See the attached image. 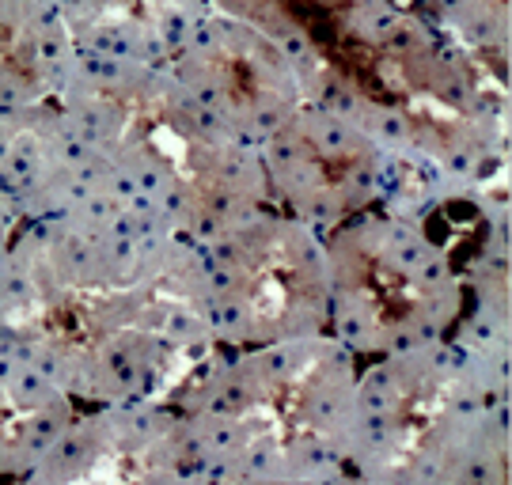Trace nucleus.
I'll list each match as a JSON object with an SVG mask.
<instances>
[{
	"mask_svg": "<svg viewBox=\"0 0 512 485\" xmlns=\"http://www.w3.org/2000/svg\"><path fill=\"white\" fill-rule=\"evenodd\" d=\"M224 311L236 338H308L327 311V258L293 224L239 228L224 251Z\"/></svg>",
	"mask_w": 512,
	"mask_h": 485,
	"instance_id": "2",
	"label": "nucleus"
},
{
	"mask_svg": "<svg viewBox=\"0 0 512 485\" xmlns=\"http://www.w3.org/2000/svg\"><path fill=\"white\" fill-rule=\"evenodd\" d=\"M274 175L293 209L308 216H346L376 186L380 156L361 129L338 118L289 114L274 126Z\"/></svg>",
	"mask_w": 512,
	"mask_h": 485,
	"instance_id": "4",
	"label": "nucleus"
},
{
	"mask_svg": "<svg viewBox=\"0 0 512 485\" xmlns=\"http://www.w3.org/2000/svg\"><path fill=\"white\" fill-rule=\"evenodd\" d=\"M406 383V379H403ZM410 398L391 383V406L384 414V440H380V463H387L384 470H395L399 463H429V459H444L467 440V417L459 414V398L452 391H444L440 379L414 376V387L406 383Z\"/></svg>",
	"mask_w": 512,
	"mask_h": 485,
	"instance_id": "6",
	"label": "nucleus"
},
{
	"mask_svg": "<svg viewBox=\"0 0 512 485\" xmlns=\"http://www.w3.org/2000/svg\"><path fill=\"white\" fill-rule=\"evenodd\" d=\"M327 273L349 338L368 349L429 338L456 304L437 254L395 224H357L338 235Z\"/></svg>",
	"mask_w": 512,
	"mask_h": 485,
	"instance_id": "1",
	"label": "nucleus"
},
{
	"mask_svg": "<svg viewBox=\"0 0 512 485\" xmlns=\"http://www.w3.org/2000/svg\"><path fill=\"white\" fill-rule=\"evenodd\" d=\"M349 376L334 353H304L293 372V357L266 364L262 379L232 383V444L270 455H308V444L330 440V425L342 414Z\"/></svg>",
	"mask_w": 512,
	"mask_h": 485,
	"instance_id": "3",
	"label": "nucleus"
},
{
	"mask_svg": "<svg viewBox=\"0 0 512 485\" xmlns=\"http://www.w3.org/2000/svg\"><path fill=\"white\" fill-rule=\"evenodd\" d=\"M209 88L243 122L281 126L296 107V69L277 42L251 27H232L209 50Z\"/></svg>",
	"mask_w": 512,
	"mask_h": 485,
	"instance_id": "5",
	"label": "nucleus"
}]
</instances>
